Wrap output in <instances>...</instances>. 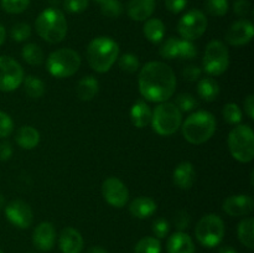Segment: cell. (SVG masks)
Returning <instances> with one entry per match:
<instances>
[{"instance_id": "c3c4849f", "label": "cell", "mask_w": 254, "mask_h": 253, "mask_svg": "<svg viewBox=\"0 0 254 253\" xmlns=\"http://www.w3.org/2000/svg\"><path fill=\"white\" fill-rule=\"evenodd\" d=\"M243 107H245V112L251 119L254 118V96L250 94L247 96V98L243 101Z\"/></svg>"}, {"instance_id": "7c38bea8", "label": "cell", "mask_w": 254, "mask_h": 253, "mask_svg": "<svg viewBox=\"0 0 254 253\" xmlns=\"http://www.w3.org/2000/svg\"><path fill=\"white\" fill-rule=\"evenodd\" d=\"M102 195L111 206L122 208L129 200V191L126 184L117 178H108L102 185Z\"/></svg>"}, {"instance_id": "9a60e30c", "label": "cell", "mask_w": 254, "mask_h": 253, "mask_svg": "<svg viewBox=\"0 0 254 253\" xmlns=\"http://www.w3.org/2000/svg\"><path fill=\"white\" fill-rule=\"evenodd\" d=\"M55 242H56V230L51 222L45 221L35 227L32 233V243L37 250L49 252L54 248Z\"/></svg>"}, {"instance_id": "1f68e13d", "label": "cell", "mask_w": 254, "mask_h": 253, "mask_svg": "<svg viewBox=\"0 0 254 253\" xmlns=\"http://www.w3.org/2000/svg\"><path fill=\"white\" fill-rule=\"evenodd\" d=\"M118 64L121 67L122 71L127 72V73H134L140 67V62L139 59L133 54H124L119 57Z\"/></svg>"}, {"instance_id": "b9f144b4", "label": "cell", "mask_w": 254, "mask_h": 253, "mask_svg": "<svg viewBox=\"0 0 254 253\" xmlns=\"http://www.w3.org/2000/svg\"><path fill=\"white\" fill-rule=\"evenodd\" d=\"M190 221H191V218H190V215H189L188 211L179 210L174 213L173 222L179 231L186 230V228L190 226Z\"/></svg>"}, {"instance_id": "d6a6232c", "label": "cell", "mask_w": 254, "mask_h": 253, "mask_svg": "<svg viewBox=\"0 0 254 253\" xmlns=\"http://www.w3.org/2000/svg\"><path fill=\"white\" fill-rule=\"evenodd\" d=\"M175 104L179 108V111L183 113V112H190L193 111L196 107L198 106L197 99L195 98V96H192L191 93H181L176 97Z\"/></svg>"}, {"instance_id": "4dcf8cb0", "label": "cell", "mask_w": 254, "mask_h": 253, "mask_svg": "<svg viewBox=\"0 0 254 253\" xmlns=\"http://www.w3.org/2000/svg\"><path fill=\"white\" fill-rule=\"evenodd\" d=\"M222 116L228 124L237 126L242 121V111L236 103H227L223 107Z\"/></svg>"}, {"instance_id": "9f6ffc18", "label": "cell", "mask_w": 254, "mask_h": 253, "mask_svg": "<svg viewBox=\"0 0 254 253\" xmlns=\"http://www.w3.org/2000/svg\"><path fill=\"white\" fill-rule=\"evenodd\" d=\"M0 253H2V251H1V250H0Z\"/></svg>"}, {"instance_id": "ac0fdd59", "label": "cell", "mask_w": 254, "mask_h": 253, "mask_svg": "<svg viewBox=\"0 0 254 253\" xmlns=\"http://www.w3.org/2000/svg\"><path fill=\"white\" fill-rule=\"evenodd\" d=\"M173 180L179 189H190L196 180V171L192 164L190 161H183L179 164L174 170Z\"/></svg>"}, {"instance_id": "f6af8a7d", "label": "cell", "mask_w": 254, "mask_h": 253, "mask_svg": "<svg viewBox=\"0 0 254 253\" xmlns=\"http://www.w3.org/2000/svg\"><path fill=\"white\" fill-rule=\"evenodd\" d=\"M233 11L237 14L238 16L245 17L250 14L251 11V4L248 0H236L233 2Z\"/></svg>"}, {"instance_id": "681fc988", "label": "cell", "mask_w": 254, "mask_h": 253, "mask_svg": "<svg viewBox=\"0 0 254 253\" xmlns=\"http://www.w3.org/2000/svg\"><path fill=\"white\" fill-rule=\"evenodd\" d=\"M87 253H108V252H107L106 248L101 247V246H93V247H91L88 251H87Z\"/></svg>"}, {"instance_id": "ba28073f", "label": "cell", "mask_w": 254, "mask_h": 253, "mask_svg": "<svg viewBox=\"0 0 254 253\" xmlns=\"http://www.w3.org/2000/svg\"><path fill=\"white\" fill-rule=\"evenodd\" d=\"M195 236L205 247L212 248L218 246L225 237V223L222 218L215 213L203 216L196 225Z\"/></svg>"}, {"instance_id": "8d00e7d4", "label": "cell", "mask_w": 254, "mask_h": 253, "mask_svg": "<svg viewBox=\"0 0 254 253\" xmlns=\"http://www.w3.org/2000/svg\"><path fill=\"white\" fill-rule=\"evenodd\" d=\"M197 56V50L192 44V41L188 40H179L178 45V57L183 60H192Z\"/></svg>"}, {"instance_id": "f1b7e54d", "label": "cell", "mask_w": 254, "mask_h": 253, "mask_svg": "<svg viewBox=\"0 0 254 253\" xmlns=\"http://www.w3.org/2000/svg\"><path fill=\"white\" fill-rule=\"evenodd\" d=\"M22 59L31 66H40L44 62V51L36 44H26L22 47Z\"/></svg>"}, {"instance_id": "52a82bcc", "label": "cell", "mask_w": 254, "mask_h": 253, "mask_svg": "<svg viewBox=\"0 0 254 253\" xmlns=\"http://www.w3.org/2000/svg\"><path fill=\"white\" fill-rule=\"evenodd\" d=\"M46 66L54 77L67 78L78 71L81 66V56L72 49H59L50 55Z\"/></svg>"}, {"instance_id": "d6986e66", "label": "cell", "mask_w": 254, "mask_h": 253, "mask_svg": "<svg viewBox=\"0 0 254 253\" xmlns=\"http://www.w3.org/2000/svg\"><path fill=\"white\" fill-rule=\"evenodd\" d=\"M166 250L168 253H195V245L188 233L178 231L169 237Z\"/></svg>"}, {"instance_id": "7402d4cb", "label": "cell", "mask_w": 254, "mask_h": 253, "mask_svg": "<svg viewBox=\"0 0 254 253\" xmlns=\"http://www.w3.org/2000/svg\"><path fill=\"white\" fill-rule=\"evenodd\" d=\"M129 211L134 217L144 220V218L150 217L155 213L156 202L151 197H146V196L136 197L135 200L131 201Z\"/></svg>"}, {"instance_id": "f907efd6", "label": "cell", "mask_w": 254, "mask_h": 253, "mask_svg": "<svg viewBox=\"0 0 254 253\" xmlns=\"http://www.w3.org/2000/svg\"><path fill=\"white\" fill-rule=\"evenodd\" d=\"M218 253H238V252L235 250V248L231 247V246H225V247L221 248Z\"/></svg>"}, {"instance_id": "484cf974", "label": "cell", "mask_w": 254, "mask_h": 253, "mask_svg": "<svg viewBox=\"0 0 254 253\" xmlns=\"http://www.w3.org/2000/svg\"><path fill=\"white\" fill-rule=\"evenodd\" d=\"M197 93L203 101L213 102L215 99H217L218 94H220V84L217 83L216 79L211 78V77H205L198 82Z\"/></svg>"}, {"instance_id": "7dc6e473", "label": "cell", "mask_w": 254, "mask_h": 253, "mask_svg": "<svg viewBox=\"0 0 254 253\" xmlns=\"http://www.w3.org/2000/svg\"><path fill=\"white\" fill-rule=\"evenodd\" d=\"M12 155V146L9 141H1L0 143V160L6 161L11 158Z\"/></svg>"}, {"instance_id": "7bdbcfd3", "label": "cell", "mask_w": 254, "mask_h": 253, "mask_svg": "<svg viewBox=\"0 0 254 253\" xmlns=\"http://www.w3.org/2000/svg\"><path fill=\"white\" fill-rule=\"evenodd\" d=\"M169 230H170V223L165 218H158L153 222V232L156 236V238L166 237Z\"/></svg>"}, {"instance_id": "836d02e7", "label": "cell", "mask_w": 254, "mask_h": 253, "mask_svg": "<svg viewBox=\"0 0 254 253\" xmlns=\"http://www.w3.org/2000/svg\"><path fill=\"white\" fill-rule=\"evenodd\" d=\"M178 45L179 39H176V37H169L168 40H165L161 44L160 50H159L160 56L166 60L178 59Z\"/></svg>"}, {"instance_id": "f546056e", "label": "cell", "mask_w": 254, "mask_h": 253, "mask_svg": "<svg viewBox=\"0 0 254 253\" xmlns=\"http://www.w3.org/2000/svg\"><path fill=\"white\" fill-rule=\"evenodd\" d=\"M161 252V243L159 238L148 237L141 238L134 247V253H160Z\"/></svg>"}, {"instance_id": "4fadbf2b", "label": "cell", "mask_w": 254, "mask_h": 253, "mask_svg": "<svg viewBox=\"0 0 254 253\" xmlns=\"http://www.w3.org/2000/svg\"><path fill=\"white\" fill-rule=\"evenodd\" d=\"M5 216L12 225L19 228L30 227L34 221L31 207L21 200H15L7 203L5 207Z\"/></svg>"}, {"instance_id": "e0dca14e", "label": "cell", "mask_w": 254, "mask_h": 253, "mask_svg": "<svg viewBox=\"0 0 254 253\" xmlns=\"http://www.w3.org/2000/svg\"><path fill=\"white\" fill-rule=\"evenodd\" d=\"M60 250L62 253H81L83 250V237L73 227H64L60 233Z\"/></svg>"}, {"instance_id": "30bf717a", "label": "cell", "mask_w": 254, "mask_h": 253, "mask_svg": "<svg viewBox=\"0 0 254 253\" xmlns=\"http://www.w3.org/2000/svg\"><path fill=\"white\" fill-rule=\"evenodd\" d=\"M206 29H207V17L201 10H190L179 20V34L184 40H188V41H193L202 36Z\"/></svg>"}, {"instance_id": "6da1fadb", "label": "cell", "mask_w": 254, "mask_h": 253, "mask_svg": "<svg viewBox=\"0 0 254 253\" xmlns=\"http://www.w3.org/2000/svg\"><path fill=\"white\" fill-rule=\"evenodd\" d=\"M140 94L150 102H166L174 96L176 77L170 66L160 61H150L140 69L138 78Z\"/></svg>"}, {"instance_id": "db71d44e", "label": "cell", "mask_w": 254, "mask_h": 253, "mask_svg": "<svg viewBox=\"0 0 254 253\" xmlns=\"http://www.w3.org/2000/svg\"><path fill=\"white\" fill-rule=\"evenodd\" d=\"M49 1H50V4H59V2H60V0H49Z\"/></svg>"}, {"instance_id": "f35d334b", "label": "cell", "mask_w": 254, "mask_h": 253, "mask_svg": "<svg viewBox=\"0 0 254 253\" xmlns=\"http://www.w3.org/2000/svg\"><path fill=\"white\" fill-rule=\"evenodd\" d=\"M31 36V27L29 24L25 22H19L15 24L11 29V37L14 41L22 42Z\"/></svg>"}, {"instance_id": "cb8c5ba5", "label": "cell", "mask_w": 254, "mask_h": 253, "mask_svg": "<svg viewBox=\"0 0 254 253\" xmlns=\"http://www.w3.org/2000/svg\"><path fill=\"white\" fill-rule=\"evenodd\" d=\"M99 89V83L93 76H86L77 83L76 93L81 101H92L97 96Z\"/></svg>"}, {"instance_id": "8fae6325", "label": "cell", "mask_w": 254, "mask_h": 253, "mask_svg": "<svg viewBox=\"0 0 254 253\" xmlns=\"http://www.w3.org/2000/svg\"><path fill=\"white\" fill-rule=\"evenodd\" d=\"M24 77V69L16 60L0 56V91H15L21 86Z\"/></svg>"}, {"instance_id": "7a4b0ae2", "label": "cell", "mask_w": 254, "mask_h": 253, "mask_svg": "<svg viewBox=\"0 0 254 253\" xmlns=\"http://www.w3.org/2000/svg\"><path fill=\"white\" fill-rule=\"evenodd\" d=\"M119 56V45L109 36L92 40L87 47V60L92 68L99 73L108 72Z\"/></svg>"}, {"instance_id": "ab89813d", "label": "cell", "mask_w": 254, "mask_h": 253, "mask_svg": "<svg viewBox=\"0 0 254 253\" xmlns=\"http://www.w3.org/2000/svg\"><path fill=\"white\" fill-rule=\"evenodd\" d=\"M89 0H64V7L69 14H81L88 7Z\"/></svg>"}, {"instance_id": "bcb514c9", "label": "cell", "mask_w": 254, "mask_h": 253, "mask_svg": "<svg viewBox=\"0 0 254 253\" xmlns=\"http://www.w3.org/2000/svg\"><path fill=\"white\" fill-rule=\"evenodd\" d=\"M189 0H165V6L173 14H179L188 5Z\"/></svg>"}, {"instance_id": "277c9868", "label": "cell", "mask_w": 254, "mask_h": 253, "mask_svg": "<svg viewBox=\"0 0 254 253\" xmlns=\"http://www.w3.org/2000/svg\"><path fill=\"white\" fill-rule=\"evenodd\" d=\"M36 32L42 40L50 44L61 42L67 35V20L57 7H47L35 21Z\"/></svg>"}, {"instance_id": "d590c367", "label": "cell", "mask_w": 254, "mask_h": 253, "mask_svg": "<svg viewBox=\"0 0 254 253\" xmlns=\"http://www.w3.org/2000/svg\"><path fill=\"white\" fill-rule=\"evenodd\" d=\"M0 5L7 14H20L29 7L30 0H0Z\"/></svg>"}, {"instance_id": "4316f807", "label": "cell", "mask_w": 254, "mask_h": 253, "mask_svg": "<svg viewBox=\"0 0 254 253\" xmlns=\"http://www.w3.org/2000/svg\"><path fill=\"white\" fill-rule=\"evenodd\" d=\"M238 240L241 241L245 247L253 250L254 247V220L252 217H247L242 220L237 228Z\"/></svg>"}, {"instance_id": "d4e9b609", "label": "cell", "mask_w": 254, "mask_h": 253, "mask_svg": "<svg viewBox=\"0 0 254 253\" xmlns=\"http://www.w3.org/2000/svg\"><path fill=\"white\" fill-rule=\"evenodd\" d=\"M143 32L145 35L146 39L153 44H158V42L163 41L164 35H165V25L160 19H153L145 20V24L143 26Z\"/></svg>"}, {"instance_id": "9c48e42d", "label": "cell", "mask_w": 254, "mask_h": 253, "mask_svg": "<svg viewBox=\"0 0 254 253\" xmlns=\"http://www.w3.org/2000/svg\"><path fill=\"white\" fill-rule=\"evenodd\" d=\"M230 66V54L222 41L212 40L206 46L202 59V67L211 76H220Z\"/></svg>"}, {"instance_id": "ee69618b", "label": "cell", "mask_w": 254, "mask_h": 253, "mask_svg": "<svg viewBox=\"0 0 254 253\" xmlns=\"http://www.w3.org/2000/svg\"><path fill=\"white\" fill-rule=\"evenodd\" d=\"M201 73H202V68L196 66V64H189V66H186L183 71L184 78L189 82L197 81L201 77Z\"/></svg>"}, {"instance_id": "f5cc1de1", "label": "cell", "mask_w": 254, "mask_h": 253, "mask_svg": "<svg viewBox=\"0 0 254 253\" xmlns=\"http://www.w3.org/2000/svg\"><path fill=\"white\" fill-rule=\"evenodd\" d=\"M4 205H5V198H4V196L0 195V208L4 207Z\"/></svg>"}, {"instance_id": "603a6c76", "label": "cell", "mask_w": 254, "mask_h": 253, "mask_svg": "<svg viewBox=\"0 0 254 253\" xmlns=\"http://www.w3.org/2000/svg\"><path fill=\"white\" fill-rule=\"evenodd\" d=\"M17 145L26 150H31V149L36 148L37 144L40 141V133L37 129H35L31 126H24L16 131V136H15Z\"/></svg>"}, {"instance_id": "5bb4252c", "label": "cell", "mask_w": 254, "mask_h": 253, "mask_svg": "<svg viewBox=\"0 0 254 253\" xmlns=\"http://www.w3.org/2000/svg\"><path fill=\"white\" fill-rule=\"evenodd\" d=\"M254 26L250 20H238L228 27L226 41L232 46H243L253 39Z\"/></svg>"}, {"instance_id": "74e56055", "label": "cell", "mask_w": 254, "mask_h": 253, "mask_svg": "<svg viewBox=\"0 0 254 253\" xmlns=\"http://www.w3.org/2000/svg\"><path fill=\"white\" fill-rule=\"evenodd\" d=\"M101 11L107 17H118L123 11V6L119 0H107L101 4Z\"/></svg>"}, {"instance_id": "ffe728a7", "label": "cell", "mask_w": 254, "mask_h": 253, "mask_svg": "<svg viewBox=\"0 0 254 253\" xmlns=\"http://www.w3.org/2000/svg\"><path fill=\"white\" fill-rule=\"evenodd\" d=\"M155 10L154 0H130L127 7L129 17L135 21H145Z\"/></svg>"}, {"instance_id": "816d5d0a", "label": "cell", "mask_w": 254, "mask_h": 253, "mask_svg": "<svg viewBox=\"0 0 254 253\" xmlns=\"http://www.w3.org/2000/svg\"><path fill=\"white\" fill-rule=\"evenodd\" d=\"M5 37H6V31H5V27L0 24V46L4 44Z\"/></svg>"}, {"instance_id": "83f0119b", "label": "cell", "mask_w": 254, "mask_h": 253, "mask_svg": "<svg viewBox=\"0 0 254 253\" xmlns=\"http://www.w3.org/2000/svg\"><path fill=\"white\" fill-rule=\"evenodd\" d=\"M24 89H25V93L32 99H37L40 97L44 96L45 93V83L36 76H30L24 77Z\"/></svg>"}, {"instance_id": "2e32d148", "label": "cell", "mask_w": 254, "mask_h": 253, "mask_svg": "<svg viewBox=\"0 0 254 253\" xmlns=\"http://www.w3.org/2000/svg\"><path fill=\"white\" fill-rule=\"evenodd\" d=\"M254 208V201L248 195H232L223 202V211L232 217L250 215Z\"/></svg>"}, {"instance_id": "8992f818", "label": "cell", "mask_w": 254, "mask_h": 253, "mask_svg": "<svg viewBox=\"0 0 254 253\" xmlns=\"http://www.w3.org/2000/svg\"><path fill=\"white\" fill-rule=\"evenodd\" d=\"M228 149L236 160L250 163L254 159V133L248 124H237L228 134Z\"/></svg>"}, {"instance_id": "11a10c76", "label": "cell", "mask_w": 254, "mask_h": 253, "mask_svg": "<svg viewBox=\"0 0 254 253\" xmlns=\"http://www.w3.org/2000/svg\"><path fill=\"white\" fill-rule=\"evenodd\" d=\"M97 1H98V2H101V4H102V2H104V1H107V0H97Z\"/></svg>"}, {"instance_id": "60d3db41", "label": "cell", "mask_w": 254, "mask_h": 253, "mask_svg": "<svg viewBox=\"0 0 254 253\" xmlns=\"http://www.w3.org/2000/svg\"><path fill=\"white\" fill-rule=\"evenodd\" d=\"M14 130V122L9 114L0 111V138H6Z\"/></svg>"}, {"instance_id": "44dd1931", "label": "cell", "mask_w": 254, "mask_h": 253, "mask_svg": "<svg viewBox=\"0 0 254 253\" xmlns=\"http://www.w3.org/2000/svg\"><path fill=\"white\" fill-rule=\"evenodd\" d=\"M151 116H153V111L150 109L149 104L145 101H136L135 103L131 106L130 109V119L131 123L136 126V128H145L149 126L151 122Z\"/></svg>"}, {"instance_id": "3957f363", "label": "cell", "mask_w": 254, "mask_h": 253, "mask_svg": "<svg viewBox=\"0 0 254 253\" xmlns=\"http://www.w3.org/2000/svg\"><path fill=\"white\" fill-rule=\"evenodd\" d=\"M183 135L189 143L200 145L212 138L216 131V118L207 111H198L189 116L181 124Z\"/></svg>"}, {"instance_id": "e575fe53", "label": "cell", "mask_w": 254, "mask_h": 253, "mask_svg": "<svg viewBox=\"0 0 254 253\" xmlns=\"http://www.w3.org/2000/svg\"><path fill=\"white\" fill-rule=\"evenodd\" d=\"M205 9L212 16H223L228 11V0H206Z\"/></svg>"}, {"instance_id": "5b68a950", "label": "cell", "mask_w": 254, "mask_h": 253, "mask_svg": "<svg viewBox=\"0 0 254 253\" xmlns=\"http://www.w3.org/2000/svg\"><path fill=\"white\" fill-rule=\"evenodd\" d=\"M150 124L159 135H173L183 124V113L171 102H161L153 111Z\"/></svg>"}]
</instances>
